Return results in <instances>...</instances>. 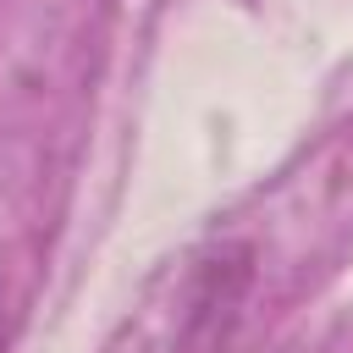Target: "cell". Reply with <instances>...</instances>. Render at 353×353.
<instances>
[{
    "instance_id": "6da1fadb",
    "label": "cell",
    "mask_w": 353,
    "mask_h": 353,
    "mask_svg": "<svg viewBox=\"0 0 353 353\" xmlns=\"http://www.w3.org/2000/svg\"><path fill=\"white\" fill-rule=\"evenodd\" d=\"M0 347H6V287H0Z\"/></svg>"
}]
</instances>
